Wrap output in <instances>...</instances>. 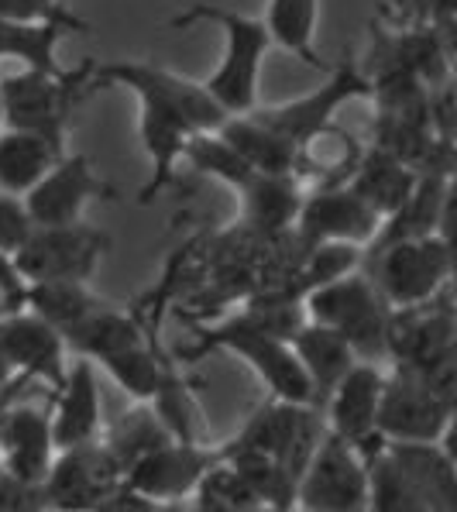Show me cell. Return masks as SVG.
Segmentation results:
<instances>
[{"label":"cell","mask_w":457,"mask_h":512,"mask_svg":"<svg viewBox=\"0 0 457 512\" xmlns=\"http://www.w3.org/2000/svg\"><path fill=\"white\" fill-rule=\"evenodd\" d=\"M0 348L11 361L14 375L28 378L31 385H49L55 392L66 382L69 372V348L66 337L49 320H42L31 310H14L0 317Z\"/></svg>","instance_id":"cell-16"},{"label":"cell","mask_w":457,"mask_h":512,"mask_svg":"<svg viewBox=\"0 0 457 512\" xmlns=\"http://www.w3.org/2000/svg\"><path fill=\"white\" fill-rule=\"evenodd\" d=\"M93 62L76 69H21L0 80V107H4V128L31 131L49 138L52 145L66 148L69 117L76 100L86 97Z\"/></svg>","instance_id":"cell-5"},{"label":"cell","mask_w":457,"mask_h":512,"mask_svg":"<svg viewBox=\"0 0 457 512\" xmlns=\"http://www.w3.org/2000/svg\"><path fill=\"white\" fill-rule=\"evenodd\" d=\"M196 351L234 354V358H241L251 372L262 378V385L269 389V399H282V403H293V406H313L310 378H306L303 365H299V358L289 348L286 337L262 330L258 324H251V320H244L241 313L220 327L200 330V348Z\"/></svg>","instance_id":"cell-6"},{"label":"cell","mask_w":457,"mask_h":512,"mask_svg":"<svg viewBox=\"0 0 457 512\" xmlns=\"http://www.w3.org/2000/svg\"><path fill=\"white\" fill-rule=\"evenodd\" d=\"M25 289H28V282L21 279L14 258L7 255V251H0V303H4L7 313L25 306Z\"/></svg>","instance_id":"cell-33"},{"label":"cell","mask_w":457,"mask_h":512,"mask_svg":"<svg viewBox=\"0 0 457 512\" xmlns=\"http://www.w3.org/2000/svg\"><path fill=\"white\" fill-rule=\"evenodd\" d=\"M49 413L14 403L0 416V475L11 482L38 488L55 461Z\"/></svg>","instance_id":"cell-18"},{"label":"cell","mask_w":457,"mask_h":512,"mask_svg":"<svg viewBox=\"0 0 457 512\" xmlns=\"http://www.w3.org/2000/svg\"><path fill=\"white\" fill-rule=\"evenodd\" d=\"M454 399L433 392L427 382L409 375L406 368H392L385 375L378 399L375 430L385 444H430L451 440Z\"/></svg>","instance_id":"cell-8"},{"label":"cell","mask_w":457,"mask_h":512,"mask_svg":"<svg viewBox=\"0 0 457 512\" xmlns=\"http://www.w3.org/2000/svg\"><path fill=\"white\" fill-rule=\"evenodd\" d=\"M0 18L21 25H66L73 31H90L83 18L66 11L62 0H0Z\"/></svg>","instance_id":"cell-31"},{"label":"cell","mask_w":457,"mask_h":512,"mask_svg":"<svg viewBox=\"0 0 457 512\" xmlns=\"http://www.w3.org/2000/svg\"><path fill=\"white\" fill-rule=\"evenodd\" d=\"M49 427L55 451H73V447L104 440V399H100L97 368L86 358H76L66 372V382L55 389Z\"/></svg>","instance_id":"cell-17"},{"label":"cell","mask_w":457,"mask_h":512,"mask_svg":"<svg viewBox=\"0 0 457 512\" xmlns=\"http://www.w3.org/2000/svg\"><path fill=\"white\" fill-rule=\"evenodd\" d=\"M317 11L320 0H269L262 25L272 45L296 55L310 69H330V62L317 55Z\"/></svg>","instance_id":"cell-26"},{"label":"cell","mask_w":457,"mask_h":512,"mask_svg":"<svg viewBox=\"0 0 457 512\" xmlns=\"http://www.w3.org/2000/svg\"><path fill=\"white\" fill-rule=\"evenodd\" d=\"M224 461V447L196 444L193 437H169L124 471V482L152 502H186L203 478Z\"/></svg>","instance_id":"cell-11"},{"label":"cell","mask_w":457,"mask_h":512,"mask_svg":"<svg viewBox=\"0 0 457 512\" xmlns=\"http://www.w3.org/2000/svg\"><path fill=\"white\" fill-rule=\"evenodd\" d=\"M303 183L299 176H269V172H255L241 189V224L244 231L258 234L265 241L286 238L296 224L299 203H303Z\"/></svg>","instance_id":"cell-19"},{"label":"cell","mask_w":457,"mask_h":512,"mask_svg":"<svg viewBox=\"0 0 457 512\" xmlns=\"http://www.w3.org/2000/svg\"><path fill=\"white\" fill-rule=\"evenodd\" d=\"M365 512H430L423 495L413 482L399 471V464L389 458V451H378L368 461V499Z\"/></svg>","instance_id":"cell-29"},{"label":"cell","mask_w":457,"mask_h":512,"mask_svg":"<svg viewBox=\"0 0 457 512\" xmlns=\"http://www.w3.org/2000/svg\"><path fill=\"white\" fill-rule=\"evenodd\" d=\"M62 152H69V148L52 145L42 135L0 128V189L14 196H25L59 162Z\"/></svg>","instance_id":"cell-25"},{"label":"cell","mask_w":457,"mask_h":512,"mask_svg":"<svg viewBox=\"0 0 457 512\" xmlns=\"http://www.w3.org/2000/svg\"><path fill=\"white\" fill-rule=\"evenodd\" d=\"M361 152H365V145L351 131L327 124L296 145V176H310L317 186L348 183Z\"/></svg>","instance_id":"cell-24"},{"label":"cell","mask_w":457,"mask_h":512,"mask_svg":"<svg viewBox=\"0 0 457 512\" xmlns=\"http://www.w3.org/2000/svg\"><path fill=\"white\" fill-rule=\"evenodd\" d=\"M416 179H420V169H413V165L399 162L396 155H389V152H382V148L372 145V148L361 152L358 165H354V172L348 176V186L375 210L378 220L385 224V220H389L409 200Z\"/></svg>","instance_id":"cell-21"},{"label":"cell","mask_w":457,"mask_h":512,"mask_svg":"<svg viewBox=\"0 0 457 512\" xmlns=\"http://www.w3.org/2000/svg\"><path fill=\"white\" fill-rule=\"evenodd\" d=\"M293 512H306V509H293Z\"/></svg>","instance_id":"cell-37"},{"label":"cell","mask_w":457,"mask_h":512,"mask_svg":"<svg viewBox=\"0 0 457 512\" xmlns=\"http://www.w3.org/2000/svg\"><path fill=\"white\" fill-rule=\"evenodd\" d=\"M368 461L348 444L323 430L293 488V509L306 512H365Z\"/></svg>","instance_id":"cell-7"},{"label":"cell","mask_w":457,"mask_h":512,"mask_svg":"<svg viewBox=\"0 0 457 512\" xmlns=\"http://www.w3.org/2000/svg\"><path fill=\"white\" fill-rule=\"evenodd\" d=\"M11 378H18L14 375V368H11V361H7V354H4V348H0V389H4Z\"/></svg>","instance_id":"cell-35"},{"label":"cell","mask_w":457,"mask_h":512,"mask_svg":"<svg viewBox=\"0 0 457 512\" xmlns=\"http://www.w3.org/2000/svg\"><path fill=\"white\" fill-rule=\"evenodd\" d=\"M385 372L375 361H354L351 372L330 389L317 413H323V430L348 440L365 461H372L385 447L375 430L378 399H382Z\"/></svg>","instance_id":"cell-13"},{"label":"cell","mask_w":457,"mask_h":512,"mask_svg":"<svg viewBox=\"0 0 457 512\" xmlns=\"http://www.w3.org/2000/svg\"><path fill=\"white\" fill-rule=\"evenodd\" d=\"M169 25L172 28L217 25L220 35H224V55H220L214 73L203 80V90L214 97V104L224 110L227 117L248 114V110L258 107L262 62H265V52H269V45H272L262 18L227 11V7L207 4V0H196L193 7L179 11Z\"/></svg>","instance_id":"cell-2"},{"label":"cell","mask_w":457,"mask_h":512,"mask_svg":"<svg viewBox=\"0 0 457 512\" xmlns=\"http://www.w3.org/2000/svg\"><path fill=\"white\" fill-rule=\"evenodd\" d=\"M152 512H193V502H155Z\"/></svg>","instance_id":"cell-34"},{"label":"cell","mask_w":457,"mask_h":512,"mask_svg":"<svg viewBox=\"0 0 457 512\" xmlns=\"http://www.w3.org/2000/svg\"><path fill=\"white\" fill-rule=\"evenodd\" d=\"M389 458L413 482L430 512H457V468L451 454V440H430V444H385Z\"/></svg>","instance_id":"cell-20"},{"label":"cell","mask_w":457,"mask_h":512,"mask_svg":"<svg viewBox=\"0 0 457 512\" xmlns=\"http://www.w3.org/2000/svg\"><path fill=\"white\" fill-rule=\"evenodd\" d=\"M0 128H4V107H0Z\"/></svg>","instance_id":"cell-36"},{"label":"cell","mask_w":457,"mask_h":512,"mask_svg":"<svg viewBox=\"0 0 457 512\" xmlns=\"http://www.w3.org/2000/svg\"><path fill=\"white\" fill-rule=\"evenodd\" d=\"M73 28L66 25H21L0 18V59H18L21 69H59V42Z\"/></svg>","instance_id":"cell-28"},{"label":"cell","mask_w":457,"mask_h":512,"mask_svg":"<svg viewBox=\"0 0 457 512\" xmlns=\"http://www.w3.org/2000/svg\"><path fill=\"white\" fill-rule=\"evenodd\" d=\"M97 200H117V189L93 169L90 155L83 152H62L59 162L25 193L35 227L76 224Z\"/></svg>","instance_id":"cell-12"},{"label":"cell","mask_w":457,"mask_h":512,"mask_svg":"<svg viewBox=\"0 0 457 512\" xmlns=\"http://www.w3.org/2000/svg\"><path fill=\"white\" fill-rule=\"evenodd\" d=\"M121 478L117 461L97 440V444L55 454L49 475L38 485V495L45 512H93Z\"/></svg>","instance_id":"cell-14"},{"label":"cell","mask_w":457,"mask_h":512,"mask_svg":"<svg viewBox=\"0 0 457 512\" xmlns=\"http://www.w3.org/2000/svg\"><path fill=\"white\" fill-rule=\"evenodd\" d=\"M183 162L193 165L200 176H210V179H217V183L231 186L234 193L255 176V169H251V165L217 135V131H200V135L189 138Z\"/></svg>","instance_id":"cell-30"},{"label":"cell","mask_w":457,"mask_h":512,"mask_svg":"<svg viewBox=\"0 0 457 512\" xmlns=\"http://www.w3.org/2000/svg\"><path fill=\"white\" fill-rule=\"evenodd\" d=\"M368 93H372L368 76L361 73L354 62H341V66L334 69V76L323 86H317V90L303 93V97H296V100H286V104L255 107L251 114H255L265 128H272L275 135L299 145V141H306L313 131L334 124L337 110L348 104V100H361V97H368Z\"/></svg>","instance_id":"cell-15"},{"label":"cell","mask_w":457,"mask_h":512,"mask_svg":"<svg viewBox=\"0 0 457 512\" xmlns=\"http://www.w3.org/2000/svg\"><path fill=\"white\" fill-rule=\"evenodd\" d=\"M100 303L104 296L93 293L90 282H31L25 289V310L49 320L59 334H69L76 324H83Z\"/></svg>","instance_id":"cell-27"},{"label":"cell","mask_w":457,"mask_h":512,"mask_svg":"<svg viewBox=\"0 0 457 512\" xmlns=\"http://www.w3.org/2000/svg\"><path fill=\"white\" fill-rule=\"evenodd\" d=\"M361 272L385 296L392 310L427 303L451 286L454 251L451 234L433 231L420 238H396L382 244H368L361 251Z\"/></svg>","instance_id":"cell-3"},{"label":"cell","mask_w":457,"mask_h":512,"mask_svg":"<svg viewBox=\"0 0 457 512\" xmlns=\"http://www.w3.org/2000/svg\"><path fill=\"white\" fill-rule=\"evenodd\" d=\"M110 251V234L76 220L59 227H35L25 248L14 255L21 279L28 282H90Z\"/></svg>","instance_id":"cell-9"},{"label":"cell","mask_w":457,"mask_h":512,"mask_svg":"<svg viewBox=\"0 0 457 512\" xmlns=\"http://www.w3.org/2000/svg\"><path fill=\"white\" fill-rule=\"evenodd\" d=\"M382 220L348 183H330L303 193L293 224V241L299 251L320 244H354L365 251L375 241Z\"/></svg>","instance_id":"cell-10"},{"label":"cell","mask_w":457,"mask_h":512,"mask_svg":"<svg viewBox=\"0 0 457 512\" xmlns=\"http://www.w3.org/2000/svg\"><path fill=\"white\" fill-rule=\"evenodd\" d=\"M303 313L306 320L330 327L337 337H344L351 351L358 354V361L378 365V358H389L392 306L385 303V296L361 269L310 289L303 296Z\"/></svg>","instance_id":"cell-4"},{"label":"cell","mask_w":457,"mask_h":512,"mask_svg":"<svg viewBox=\"0 0 457 512\" xmlns=\"http://www.w3.org/2000/svg\"><path fill=\"white\" fill-rule=\"evenodd\" d=\"M217 135L241 155L255 172L269 176H296V145L265 128L255 114H234L217 128Z\"/></svg>","instance_id":"cell-23"},{"label":"cell","mask_w":457,"mask_h":512,"mask_svg":"<svg viewBox=\"0 0 457 512\" xmlns=\"http://www.w3.org/2000/svg\"><path fill=\"white\" fill-rule=\"evenodd\" d=\"M31 234H35V220H31L25 207V196L0 189V251H7L14 258L28 244Z\"/></svg>","instance_id":"cell-32"},{"label":"cell","mask_w":457,"mask_h":512,"mask_svg":"<svg viewBox=\"0 0 457 512\" xmlns=\"http://www.w3.org/2000/svg\"><path fill=\"white\" fill-rule=\"evenodd\" d=\"M100 86H124L138 97V138L148 155V179L141 186L138 203H152L155 196H162L165 186H172L189 138L200 131H217L227 121V114L203 90V83L159 62H93L86 93Z\"/></svg>","instance_id":"cell-1"},{"label":"cell","mask_w":457,"mask_h":512,"mask_svg":"<svg viewBox=\"0 0 457 512\" xmlns=\"http://www.w3.org/2000/svg\"><path fill=\"white\" fill-rule=\"evenodd\" d=\"M289 348L303 365L306 378L313 389V406L320 409L323 399L330 396L337 382L351 372V365L358 361V354L351 351V344L344 337H337L330 327H320L313 320H303V327L289 337Z\"/></svg>","instance_id":"cell-22"}]
</instances>
